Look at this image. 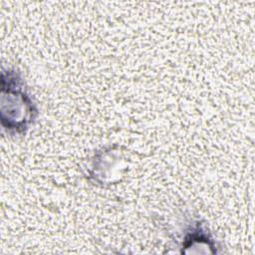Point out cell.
<instances>
[{
    "instance_id": "1",
    "label": "cell",
    "mask_w": 255,
    "mask_h": 255,
    "mask_svg": "<svg viewBox=\"0 0 255 255\" xmlns=\"http://www.w3.org/2000/svg\"><path fill=\"white\" fill-rule=\"evenodd\" d=\"M38 117L36 104L27 92L21 74L16 70L2 71L1 123L10 134H25Z\"/></svg>"
},
{
    "instance_id": "2",
    "label": "cell",
    "mask_w": 255,
    "mask_h": 255,
    "mask_svg": "<svg viewBox=\"0 0 255 255\" xmlns=\"http://www.w3.org/2000/svg\"><path fill=\"white\" fill-rule=\"evenodd\" d=\"M182 247H184L182 253H187L191 247H201L205 248L207 253H216V249L214 248V240L210 236V233L206 226L199 221H196L194 225L191 226L188 230L187 234L184 237Z\"/></svg>"
}]
</instances>
